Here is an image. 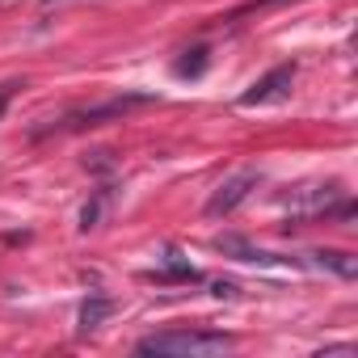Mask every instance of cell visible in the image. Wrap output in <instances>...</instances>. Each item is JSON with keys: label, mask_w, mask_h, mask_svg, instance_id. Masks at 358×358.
<instances>
[{"label": "cell", "mask_w": 358, "mask_h": 358, "mask_svg": "<svg viewBox=\"0 0 358 358\" xmlns=\"http://www.w3.org/2000/svg\"><path fill=\"white\" fill-rule=\"evenodd\" d=\"M207 72V47L186 51V59H177V76H203Z\"/></svg>", "instance_id": "cell-8"}, {"label": "cell", "mask_w": 358, "mask_h": 358, "mask_svg": "<svg viewBox=\"0 0 358 358\" xmlns=\"http://www.w3.org/2000/svg\"><path fill=\"white\" fill-rule=\"evenodd\" d=\"M291 85H295V64H278V68H270L249 93H241V106H270V101H282V97L291 93Z\"/></svg>", "instance_id": "cell-4"}, {"label": "cell", "mask_w": 358, "mask_h": 358, "mask_svg": "<svg viewBox=\"0 0 358 358\" xmlns=\"http://www.w3.org/2000/svg\"><path fill=\"white\" fill-rule=\"evenodd\" d=\"M101 207H106V190H97V194H93V203H85V211H80V228H85V232H89V228H97Z\"/></svg>", "instance_id": "cell-9"}, {"label": "cell", "mask_w": 358, "mask_h": 358, "mask_svg": "<svg viewBox=\"0 0 358 358\" xmlns=\"http://www.w3.org/2000/svg\"><path fill=\"white\" fill-rule=\"evenodd\" d=\"M312 262L316 266H324V270H333L337 278H358V257H350V253H341V249H316L312 253Z\"/></svg>", "instance_id": "cell-6"}, {"label": "cell", "mask_w": 358, "mask_h": 358, "mask_svg": "<svg viewBox=\"0 0 358 358\" xmlns=\"http://www.w3.org/2000/svg\"><path fill=\"white\" fill-rule=\"evenodd\" d=\"M114 312V299L110 295H89L85 303H80V333H93V329H101V320Z\"/></svg>", "instance_id": "cell-7"}, {"label": "cell", "mask_w": 358, "mask_h": 358, "mask_svg": "<svg viewBox=\"0 0 358 358\" xmlns=\"http://www.w3.org/2000/svg\"><path fill=\"white\" fill-rule=\"evenodd\" d=\"M139 354H224L232 350V337L228 333H199V329H173V333H152L135 345Z\"/></svg>", "instance_id": "cell-1"}, {"label": "cell", "mask_w": 358, "mask_h": 358, "mask_svg": "<svg viewBox=\"0 0 358 358\" xmlns=\"http://www.w3.org/2000/svg\"><path fill=\"white\" fill-rule=\"evenodd\" d=\"M341 199V190L329 182V186H303V190H295L291 199H287V207H291V215H299V220H316V215H329V207Z\"/></svg>", "instance_id": "cell-5"}, {"label": "cell", "mask_w": 358, "mask_h": 358, "mask_svg": "<svg viewBox=\"0 0 358 358\" xmlns=\"http://www.w3.org/2000/svg\"><path fill=\"white\" fill-rule=\"evenodd\" d=\"M257 182H262V177L253 173V169H241V173H232L228 177V182L207 199V215L211 220H224V215H232L245 199H249V190H257Z\"/></svg>", "instance_id": "cell-3"}, {"label": "cell", "mask_w": 358, "mask_h": 358, "mask_svg": "<svg viewBox=\"0 0 358 358\" xmlns=\"http://www.w3.org/2000/svg\"><path fill=\"white\" fill-rule=\"evenodd\" d=\"M215 295H220V299H232V295H236V287H232V282H215Z\"/></svg>", "instance_id": "cell-10"}, {"label": "cell", "mask_w": 358, "mask_h": 358, "mask_svg": "<svg viewBox=\"0 0 358 358\" xmlns=\"http://www.w3.org/2000/svg\"><path fill=\"white\" fill-rule=\"evenodd\" d=\"M152 101H156L152 93H122V97H110V101H101V106H89V110H72V114H64V118H59V127H64V131L101 127V122L122 118L127 110H135V106H152Z\"/></svg>", "instance_id": "cell-2"}]
</instances>
